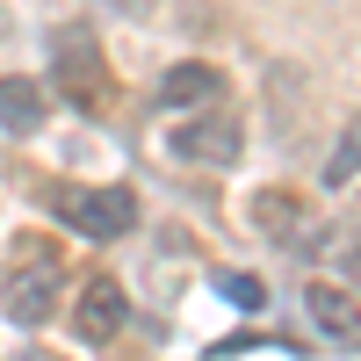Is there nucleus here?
I'll list each match as a JSON object with an SVG mask.
<instances>
[{"instance_id":"nucleus-3","label":"nucleus","mask_w":361,"mask_h":361,"mask_svg":"<svg viewBox=\"0 0 361 361\" xmlns=\"http://www.w3.org/2000/svg\"><path fill=\"white\" fill-rule=\"evenodd\" d=\"M166 152L188 159V166H231L238 152H246V130H238L231 116H195V123H180L166 137Z\"/></svg>"},{"instance_id":"nucleus-10","label":"nucleus","mask_w":361,"mask_h":361,"mask_svg":"<svg viewBox=\"0 0 361 361\" xmlns=\"http://www.w3.org/2000/svg\"><path fill=\"white\" fill-rule=\"evenodd\" d=\"M253 209H260V231H289V224H296V209H304V202H296V195H282V188H267V195H260Z\"/></svg>"},{"instance_id":"nucleus-2","label":"nucleus","mask_w":361,"mask_h":361,"mask_svg":"<svg viewBox=\"0 0 361 361\" xmlns=\"http://www.w3.org/2000/svg\"><path fill=\"white\" fill-rule=\"evenodd\" d=\"M51 209H58V224H73L80 238H123V231H137V195L130 188H80V180H58Z\"/></svg>"},{"instance_id":"nucleus-12","label":"nucleus","mask_w":361,"mask_h":361,"mask_svg":"<svg viewBox=\"0 0 361 361\" xmlns=\"http://www.w3.org/2000/svg\"><path fill=\"white\" fill-rule=\"evenodd\" d=\"M340 267H347V282H354V289H361V238H354V246H347V253H340Z\"/></svg>"},{"instance_id":"nucleus-8","label":"nucleus","mask_w":361,"mask_h":361,"mask_svg":"<svg viewBox=\"0 0 361 361\" xmlns=\"http://www.w3.org/2000/svg\"><path fill=\"white\" fill-rule=\"evenodd\" d=\"M304 304H311V318L325 325V333H361V311H354V296L347 289H333V282H311V296H304Z\"/></svg>"},{"instance_id":"nucleus-1","label":"nucleus","mask_w":361,"mask_h":361,"mask_svg":"<svg viewBox=\"0 0 361 361\" xmlns=\"http://www.w3.org/2000/svg\"><path fill=\"white\" fill-rule=\"evenodd\" d=\"M51 87L66 94L80 116H109V94H116V80H109V58H102V37L94 29H51Z\"/></svg>"},{"instance_id":"nucleus-11","label":"nucleus","mask_w":361,"mask_h":361,"mask_svg":"<svg viewBox=\"0 0 361 361\" xmlns=\"http://www.w3.org/2000/svg\"><path fill=\"white\" fill-rule=\"evenodd\" d=\"M217 289H224V304H238V311H260V304H267L260 275H217Z\"/></svg>"},{"instance_id":"nucleus-6","label":"nucleus","mask_w":361,"mask_h":361,"mask_svg":"<svg viewBox=\"0 0 361 361\" xmlns=\"http://www.w3.org/2000/svg\"><path fill=\"white\" fill-rule=\"evenodd\" d=\"M217 94H224V73L202 66V58H188V66H173V73L159 80V102H166V109H209Z\"/></svg>"},{"instance_id":"nucleus-7","label":"nucleus","mask_w":361,"mask_h":361,"mask_svg":"<svg viewBox=\"0 0 361 361\" xmlns=\"http://www.w3.org/2000/svg\"><path fill=\"white\" fill-rule=\"evenodd\" d=\"M44 109H51V94L37 80H0V130H15V137L44 130Z\"/></svg>"},{"instance_id":"nucleus-4","label":"nucleus","mask_w":361,"mask_h":361,"mask_svg":"<svg viewBox=\"0 0 361 361\" xmlns=\"http://www.w3.org/2000/svg\"><path fill=\"white\" fill-rule=\"evenodd\" d=\"M123 325H130V296L116 289V275H94V282L80 289V304H73V333L87 347H109Z\"/></svg>"},{"instance_id":"nucleus-5","label":"nucleus","mask_w":361,"mask_h":361,"mask_svg":"<svg viewBox=\"0 0 361 361\" xmlns=\"http://www.w3.org/2000/svg\"><path fill=\"white\" fill-rule=\"evenodd\" d=\"M0 304H8V318H15V325H44V318L58 311V267L22 260L15 275L0 282Z\"/></svg>"},{"instance_id":"nucleus-9","label":"nucleus","mask_w":361,"mask_h":361,"mask_svg":"<svg viewBox=\"0 0 361 361\" xmlns=\"http://www.w3.org/2000/svg\"><path fill=\"white\" fill-rule=\"evenodd\" d=\"M361 173V116H354V130L340 137V152L325 159V180H333V188H347V180Z\"/></svg>"}]
</instances>
